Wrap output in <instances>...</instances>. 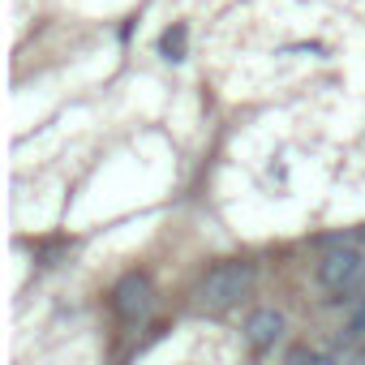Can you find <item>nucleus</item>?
I'll list each match as a JSON object with an SVG mask.
<instances>
[{"instance_id": "3", "label": "nucleus", "mask_w": 365, "mask_h": 365, "mask_svg": "<svg viewBox=\"0 0 365 365\" xmlns=\"http://www.w3.org/2000/svg\"><path fill=\"white\" fill-rule=\"evenodd\" d=\"M361 254L356 250H331L322 262H318V279L331 288V292H344V288H352L356 279H361Z\"/></svg>"}, {"instance_id": "2", "label": "nucleus", "mask_w": 365, "mask_h": 365, "mask_svg": "<svg viewBox=\"0 0 365 365\" xmlns=\"http://www.w3.org/2000/svg\"><path fill=\"white\" fill-rule=\"evenodd\" d=\"M116 314L125 318V322H142L146 314H150V305H155V288H150V279L146 275H138V271H129L120 284H116Z\"/></svg>"}, {"instance_id": "5", "label": "nucleus", "mask_w": 365, "mask_h": 365, "mask_svg": "<svg viewBox=\"0 0 365 365\" xmlns=\"http://www.w3.org/2000/svg\"><path fill=\"white\" fill-rule=\"evenodd\" d=\"M185 43H190V31H185V26H172V31H163L159 52H163L168 61H180V56H185Z\"/></svg>"}, {"instance_id": "7", "label": "nucleus", "mask_w": 365, "mask_h": 365, "mask_svg": "<svg viewBox=\"0 0 365 365\" xmlns=\"http://www.w3.org/2000/svg\"><path fill=\"white\" fill-rule=\"evenodd\" d=\"M352 331H356V335H365V305L352 314Z\"/></svg>"}, {"instance_id": "8", "label": "nucleus", "mask_w": 365, "mask_h": 365, "mask_svg": "<svg viewBox=\"0 0 365 365\" xmlns=\"http://www.w3.org/2000/svg\"><path fill=\"white\" fill-rule=\"evenodd\" d=\"M361 365H365V361H361Z\"/></svg>"}, {"instance_id": "6", "label": "nucleus", "mask_w": 365, "mask_h": 365, "mask_svg": "<svg viewBox=\"0 0 365 365\" xmlns=\"http://www.w3.org/2000/svg\"><path fill=\"white\" fill-rule=\"evenodd\" d=\"M284 365H335V361H331L327 352H318V348H305V344H297V348H288Z\"/></svg>"}, {"instance_id": "1", "label": "nucleus", "mask_w": 365, "mask_h": 365, "mask_svg": "<svg viewBox=\"0 0 365 365\" xmlns=\"http://www.w3.org/2000/svg\"><path fill=\"white\" fill-rule=\"evenodd\" d=\"M254 279H258L254 262H224V267H215V271L202 279L198 305H202V309H232L241 297H250Z\"/></svg>"}, {"instance_id": "4", "label": "nucleus", "mask_w": 365, "mask_h": 365, "mask_svg": "<svg viewBox=\"0 0 365 365\" xmlns=\"http://www.w3.org/2000/svg\"><path fill=\"white\" fill-rule=\"evenodd\" d=\"M279 335H284V314H279V309H258V314H250V322H245V339H250L258 352L275 348Z\"/></svg>"}]
</instances>
